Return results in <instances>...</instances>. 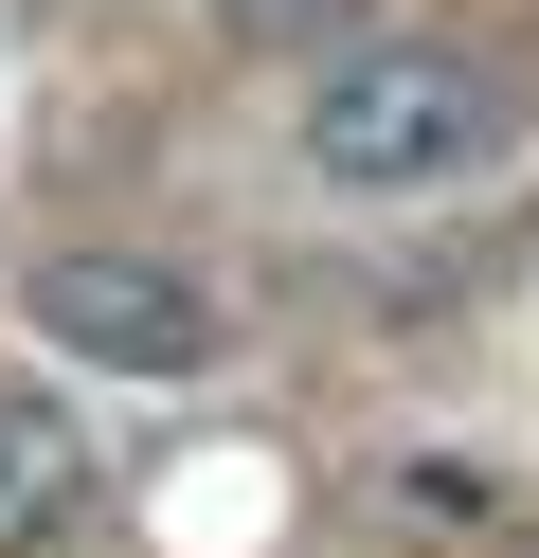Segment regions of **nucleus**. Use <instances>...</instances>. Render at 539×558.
I'll return each instance as SVG.
<instances>
[{
    "mask_svg": "<svg viewBox=\"0 0 539 558\" xmlns=\"http://www.w3.org/2000/svg\"><path fill=\"white\" fill-rule=\"evenodd\" d=\"M72 505H90V433H72L54 397H0V558L54 541Z\"/></svg>",
    "mask_w": 539,
    "mask_h": 558,
    "instance_id": "nucleus-3",
    "label": "nucleus"
},
{
    "mask_svg": "<svg viewBox=\"0 0 539 558\" xmlns=\"http://www.w3.org/2000/svg\"><path fill=\"white\" fill-rule=\"evenodd\" d=\"M19 306H36L90 378H216V361H234V306H216L180 253H36Z\"/></svg>",
    "mask_w": 539,
    "mask_h": 558,
    "instance_id": "nucleus-2",
    "label": "nucleus"
},
{
    "mask_svg": "<svg viewBox=\"0 0 539 558\" xmlns=\"http://www.w3.org/2000/svg\"><path fill=\"white\" fill-rule=\"evenodd\" d=\"M522 145V90L467 37H342L306 73V181L323 198H467Z\"/></svg>",
    "mask_w": 539,
    "mask_h": 558,
    "instance_id": "nucleus-1",
    "label": "nucleus"
}]
</instances>
